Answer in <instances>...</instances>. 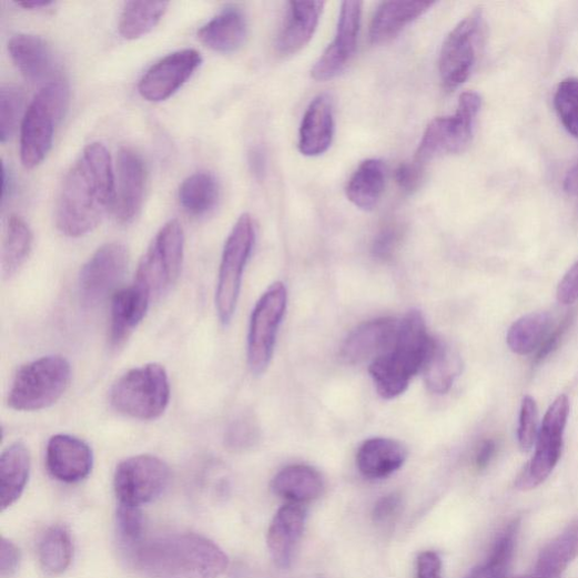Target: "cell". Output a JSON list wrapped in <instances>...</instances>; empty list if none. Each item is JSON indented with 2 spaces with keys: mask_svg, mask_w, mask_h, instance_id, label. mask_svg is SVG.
Here are the masks:
<instances>
[{
  "mask_svg": "<svg viewBox=\"0 0 578 578\" xmlns=\"http://www.w3.org/2000/svg\"><path fill=\"white\" fill-rule=\"evenodd\" d=\"M104 145L90 144L63 180L55 210L58 230L70 237L92 232L114 206L115 182Z\"/></svg>",
  "mask_w": 578,
  "mask_h": 578,
  "instance_id": "6da1fadb",
  "label": "cell"
},
{
  "mask_svg": "<svg viewBox=\"0 0 578 578\" xmlns=\"http://www.w3.org/2000/svg\"><path fill=\"white\" fill-rule=\"evenodd\" d=\"M24 104L23 92L14 85L0 89V141L7 143L18 130Z\"/></svg>",
  "mask_w": 578,
  "mask_h": 578,
  "instance_id": "ab89813d",
  "label": "cell"
},
{
  "mask_svg": "<svg viewBox=\"0 0 578 578\" xmlns=\"http://www.w3.org/2000/svg\"><path fill=\"white\" fill-rule=\"evenodd\" d=\"M33 245V233L27 222L12 215L9 220L2 253V267L6 278L14 276L24 265Z\"/></svg>",
  "mask_w": 578,
  "mask_h": 578,
  "instance_id": "d590c367",
  "label": "cell"
},
{
  "mask_svg": "<svg viewBox=\"0 0 578 578\" xmlns=\"http://www.w3.org/2000/svg\"><path fill=\"white\" fill-rule=\"evenodd\" d=\"M403 509V497L398 493L383 496L374 505L372 511L373 523L382 528L389 527L396 523Z\"/></svg>",
  "mask_w": 578,
  "mask_h": 578,
  "instance_id": "f6af8a7d",
  "label": "cell"
},
{
  "mask_svg": "<svg viewBox=\"0 0 578 578\" xmlns=\"http://www.w3.org/2000/svg\"><path fill=\"white\" fill-rule=\"evenodd\" d=\"M134 568L145 578H219L229 557L196 534H174L132 546Z\"/></svg>",
  "mask_w": 578,
  "mask_h": 578,
  "instance_id": "7a4b0ae2",
  "label": "cell"
},
{
  "mask_svg": "<svg viewBox=\"0 0 578 578\" xmlns=\"http://www.w3.org/2000/svg\"><path fill=\"white\" fill-rule=\"evenodd\" d=\"M565 189L569 194L578 196V165L568 172L565 180Z\"/></svg>",
  "mask_w": 578,
  "mask_h": 578,
  "instance_id": "db71d44e",
  "label": "cell"
},
{
  "mask_svg": "<svg viewBox=\"0 0 578 578\" xmlns=\"http://www.w3.org/2000/svg\"><path fill=\"white\" fill-rule=\"evenodd\" d=\"M199 37L206 47L216 52H235L247 37L246 18L241 10L227 8L205 24Z\"/></svg>",
  "mask_w": 578,
  "mask_h": 578,
  "instance_id": "83f0119b",
  "label": "cell"
},
{
  "mask_svg": "<svg viewBox=\"0 0 578 578\" xmlns=\"http://www.w3.org/2000/svg\"><path fill=\"white\" fill-rule=\"evenodd\" d=\"M481 103L478 93H463L455 114L436 118L427 125L415 160L425 165L437 155L463 153L471 143Z\"/></svg>",
  "mask_w": 578,
  "mask_h": 578,
  "instance_id": "ba28073f",
  "label": "cell"
},
{
  "mask_svg": "<svg viewBox=\"0 0 578 578\" xmlns=\"http://www.w3.org/2000/svg\"><path fill=\"white\" fill-rule=\"evenodd\" d=\"M324 8V2L288 3L286 19L276 40L280 54H295L311 41Z\"/></svg>",
  "mask_w": 578,
  "mask_h": 578,
  "instance_id": "cb8c5ba5",
  "label": "cell"
},
{
  "mask_svg": "<svg viewBox=\"0 0 578 578\" xmlns=\"http://www.w3.org/2000/svg\"><path fill=\"white\" fill-rule=\"evenodd\" d=\"M539 413L536 400L526 396L521 404L519 427H518V439L520 448L524 453L531 452V448L536 444L539 428H538Z\"/></svg>",
  "mask_w": 578,
  "mask_h": 578,
  "instance_id": "b9f144b4",
  "label": "cell"
},
{
  "mask_svg": "<svg viewBox=\"0 0 578 578\" xmlns=\"http://www.w3.org/2000/svg\"><path fill=\"white\" fill-rule=\"evenodd\" d=\"M424 178V164L414 160L409 163L402 164L396 171V181L402 190L406 192L416 191Z\"/></svg>",
  "mask_w": 578,
  "mask_h": 578,
  "instance_id": "7dc6e473",
  "label": "cell"
},
{
  "mask_svg": "<svg viewBox=\"0 0 578 578\" xmlns=\"http://www.w3.org/2000/svg\"><path fill=\"white\" fill-rule=\"evenodd\" d=\"M435 341L429 336L419 311H412L400 320L392 348L369 365L376 392L383 399H395L408 389L412 378L423 372Z\"/></svg>",
  "mask_w": 578,
  "mask_h": 578,
  "instance_id": "3957f363",
  "label": "cell"
},
{
  "mask_svg": "<svg viewBox=\"0 0 578 578\" xmlns=\"http://www.w3.org/2000/svg\"><path fill=\"white\" fill-rule=\"evenodd\" d=\"M486 31L485 14L476 9L463 19L445 38L438 60L442 84L455 91L473 74Z\"/></svg>",
  "mask_w": 578,
  "mask_h": 578,
  "instance_id": "52a82bcc",
  "label": "cell"
},
{
  "mask_svg": "<svg viewBox=\"0 0 578 578\" xmlns=\"http://www.w3.org/2000/svg\"><path fill=\"white\" fill-rule=\"evenodd\" d=\"M39 559L50 575L67 571L72 564L74 547L68 529L55 526L48 529L39 542Z\"/></svg>",
  "mask_w": 578,
  "mask_h": 578,
  "instance_id": "8d00e7d4",
  "label": "cell"
},
{
  "mask_svg": "<svg viewBox=\"0 0 578 578\" xmlns=\"http://www.w3.org/2000/svg\"><path fill=\"white\" fill-rule=\"evenodd\" d=\"M261 437L258 423L245 414L235 418L225 433V445L231 452L244 453L253 447Z\"/></svg>",
  "mask_w": 578,
  "mask_h": 578,
  "instance_id": "60d3db41",
  "label": "cell"
},
{
  "mask_svg": "<svg viewBox=\"0 0 578 578\" xmlns=\"http://www.w3.org/2000/svg\"><path fill=\"white\" fill-rule=\"evenodd\" d=\"M575 311L569 312L561 321V323L549 333L548 337L538 349L537 355L535 357L534 364L539 365L544 363L551 354L558 349L562 338L566 336L567 332L570 329L575 320Z\"/></svg>",
  "mask_w": 578,
  "mask_h": 578,
  "instance_id": "bcb514c9",
  "label": "cell"
},
{
  "mask_svg": "<svg viewBox=\"0 0 578 578\" xmlns=\"http://www.w3.org/2000/svg\"><path fill=\"white\" fill-rule=\"evenodd\" d=\"M557 300L564 305L578 302V262L570 267L559 282Z\"/></svg>",
  "mask_w": 578,
  "mask_h": 578,
  "instance_id": "681fc988",
  "label": "cell"
},
{
  "mask_svg": "<svg viewBox=\"0 0 578 578\" xmlns=\"http://www.w3.org/2000/svg\"><path fill=\"white\" fill-rule=\"evenodd\" d=\"M416 578H443L442 560L435 551H424L417 558Z\"/></svg>",
  "mask_w": 578,
  "mask_h": 578,
  "instance_id": "f907efd6",
  "label": "cell"
},
{
  "mask_svg": "<svg viewBox=\"0 0 578 578\" xmlns=\"http://www.w3.org/2000/svg\"><path fill=\"white\" fill-rule=\"evenodd\" d=\"M577 556L578 519L540 551L534 575L537 578H560Z\"/></svg>",
  "mask_w": 578,
  "mask_h": 578,
  "instance_id": "1f68e13d",
  "label": "cell"
},
{
  "mask_svg": "<svg viewBox=\"0 0 578 578\" xmlns=\"http://www.w3.org/2000/svg\"><path fill=\"white\" fill-rule=\"evenodd\" d=\"M220 200V184L209 172H197L186 178L179 189V201L191 216H204L212 212Z\"/></svg>",
  "mask_w": 578,
  "mask_h": 578,
  "instance_id": "836d02e7",
  "label": "cell"
},
{
  "mask_svg": "<svg viewBox=\"0 0 578 578\" xmlns=\"http://www.w3.org/2000/svg\"><path fill=\"white\" fill-rule=\"evenodd\" d=\"M286 306L287 290L283 283H275L256 302L252 311L247 336V364L254 375L264 374L273 359Z\"/></svg>",
  "mask_w": 578,
  "mask_h": 578,
  "instance_id": "30bf717a",
  "label": "cell"
},
{
  "mask_svg": "<svg viewBox=\"0 0 578 578\" xmlns=\"http://www.w3.org/2000/svg\"><path fill=\"white\" fill-rule=\"evenodd\" d=\"M520 521L514 520L499 534L485 564L474 568L465 578H506L519 536Z\"/></svg>",
  "mask_w": 578,
  "mask_h": 578,
  "instance_id": "74e56055",
  "label": "cell"
},
{
  "mask_svg": "<svg viewBox=\"0 0 578 578\" xmlns=\"http://www.w3.org/2000/svg\"><path fill=\"white\" fill-rule=\"evenodd\" d=\"M184 255V234L175 220L166 223L156 234L138 270L135 282L152 294L168 292L179 280Z\"/></svg>",
  "mask_w": 578,
  "mask_h": 578,
  "instance_id": "8fae6325",
  "label": "cell"
},
{
  "mask_svg": "<svg viewBox=\"0 0 578 578\" xmlns=\"http://www.w3.org/2000/svg\"><path fill=\"white\" fill-rule=\"evenodd\" d=\"M255 242V225L243 214L234 225L224 246L216 288V310L221 323H231L236 310L243 274Z\"/></svg>",
  "mask_w": 578,
  "mask_h": 578,
  "instance_id": "9c48e42d",
  "label": "cell"
},
{
  "mask_svg": "<svg viewBox=\"0 0 578 578\" xmlns=\"http://www.w3.org/2000/svg\"><path fill=\"white\" fill-rule=\"evenodd\" d=\"M403 227L397 223H388L376 234L372 252L376 260L389 261L403 240Z\"/></svg>",
  "mask_w": 578,
  "mask_h": 578,
  "instance_id": "ee69618b",
  "label": "cell"
},
{
  "mask_svg": "<svg viewBox=\"0 0 578 578\" xmlns=\"http://www.w3.org/2000/svg\"><path fill=\"white\" fill-rule=\"evenodd\" d=\"M272 489L277 496L300 504L312 501L323 495L325 480L313 467L292 465L274 477Z\"/></svg>",
  "mask_w": 578,
  "mask_h": 578,
  "instance_id": "f1b7e54d",
  "label": "cell"
},
{
  "mask_svg": "<svg viewBox=\"0 0 578 578\" xmlns=\"http://www.w3.org/2000/svg\"><path fill=\"white\" fill-rule=\"evenodd\" d=\"M70 90L55 80L37 93L21 122V161L27 169L40 165L49 154L55 125L68 110Z\"/></svg>",
  "mask_w": 578,
  "mask_h": 578,
  "instance_id": "277c9868",
  "label": "cell"
},
{
  "mask_svg": "<svg viewBox=\"0 0 578 578\" xmlns=\"http://www.w3.org/2000/svg\"><path fill=\"white\" fill-rule=\"evenodd\" d=\"M552 326V315L549 312H533L518 318L506 337L507 345L514 354L521 356L538 352Z\"/></svg>",
  "mask_w": 578,
  "mask_h": 578,
  "instance_id": "d6a6232c",
  "label": "cell"
},
{
  "mask_svg": "<svg viewBox=\"0 0 578 578\" xmlns=\"http://www.w3.org/2000/svg\"><path fill=\"white\" fill-rule=\"evenodd\" d=\"M434 2H385L379 6L369 27V40L374 45L389 43L404 29L426 14Z\"/></svg>",
  "mask_w": 578,
  "mask_h": 578,
  "instance_id": "d4e9b609",
  "label": "cell"
},
{
  "mask_svg": "<svg viewBox=\"0 0 578 578\" xmlns=\"http://www.w3.org/2000/svg\"><path fill=\"white\" fill-rule=\"evenodd\" d=\"M31 456L28 447L17 442L0 457V507L4 511L22 496L29 481Z\"/></svg>",
  "mask_w": 578,
  "mask_h": 578,
  "instance_id": "4316f807",
  "label": "cell"
},
{
  "mask_svg": "<svg viewBox=\"0 0 578 578\" xmlns=\"http://www.w3.org/2000/svg\"><path fill=\"white\" fill-rule=\"evenodd\" d=\"M71 364L61 356H44L23 365L16 374L9 405L19 412H38L54 405L67 393Z\"/></svg>",
  "mask_w": 578,
  "mask_h": 578,
  "instance_id": "8992f818",
  "label": "cell"
},
{
  "mask_svg": "<svg viewBox=\"0 0 578 578\" xmlns=\"http://www.w3.org/2000/svg\"><path fill=\"white\" fill-rule=\"evenodd\" d=\"M168 2H128L120 17L119 32L126 40L149 34L163 19Z\"/></svg>",
  "mask_w": 578,
  "mask_h": 578,
  "instance_id": "e575fe53",
  "label": "cell"
},
{
  "mask_svg": "<svg viewBox=\"0 0 578 578\" xmlns=\"http://www.w3.org/2000/svg\"><path fill=\"white\" fill-rule=\"evenodd\" d=\"M148 181L146 165L132 149H121L116 158L114 215L120 224H131L144 203Z\"/></svg>",
  "mask_w": 578,
  "mask_h": 578,
  "instance_id": "e0dca14e",
  "label": "cell"
},
{
  "mask_svg": "<svg viewBox=\"0 0 578 578\" xmlns=\"http://www.w3.org/2000/svg\"><path fill=\"white\" fill-rule=\"evenodd\" d=\"M385 184L384 163L376 159L364 161L351 176L346 195L362 211H372L378 203Z\"/></svg>",
  "mask_w": 578,
  "mask_h": 578,
  "instance_id": "4dcf8cb0",
  "label": "cell"
},
{
  "mask_svg": "<svg viewBox=\"0 0 578 578\" xmlns=\"http://www.w3.org/2000/svg\"><path fill=\"white\" fill-rule=\"evenodd\" d=\"M116 519L119 533L128 545L142 541L144 520L139 507L119 505Z\"/></svg>",
  "mask_w": 578,
  "mask_h": 578,
  "instance_id": "7bdbcfd3",
  "label": "cell"
},
{
  "mask_svg": "<svg viewBox=\"0 0 578 578\" xmlns=\"http://www.w3.org/2000/svg\"><path fill=\"white\" fill-rule=\"evenodd\" d=\"M513 578H537L535 575H528V576H520V577H513Z\"/></svg>",
  "mask_w": 578,
  "mask_h": 578,
  "instance_id": "9f6ffc18",
  "label": "cell"
},
{
  "mask_svg": "<svg viewBox=\"0 0 578 578\" xmlns=\"http://www.w3.org/2000/svg\"><path fill=\"white\" fill-rule=\"evenodd\" d=\"M93 463L90 445L79 437L58 434L48 442L47 469L61 483L77 484L84 480L90 476Z\"/></svg>",
  "mask_w": 578,
  "mask_h": 578,
  "instance_id": "ac0fdd59",
  "label": "cell"
},
{
  "mask_svg": "<svg viewBox=\"0 0 578 578\" xmlns=\"http://www.w3.org/2000/svg\"><path fill=\"white\" fill-rule=\"evenodd\" d=\"M9 51L16 67L28 81L39 83L52 77L53 52L42 38L18 34L10 40Z\"/></svg>",
  "mask_w": 578,
  "mask_h": 578,
  "instance_id": "484cf974",
  "label": "cell"
},
{
  "mask_svg": "<svg viewBox=\"0 0 578 578\" xmlns=\"http://www.w3.org/2000/svg\"><path fill=\"white\" fill-rule=\"evenodd\" d=\"M335 134L333 100L320 94L307 107L298 134V150L304 156L325 154L332 146Z\"/></svg>",
  "mask_w": 578,
  "mask_h": 578,
  "instance_id": "ffe728a7",
  "label": "cell"
},
{
  "mask_svg": "<svg viewBox=\"0 0 578 578\" xmlns=\"http://www.w3.org/2000/svg\"><path fill=\"white\" fill-rule=\"evenodd\" d=\"M400 327L396 317H378L354 329L342 346V357L349 364L371 363L389 351Z\"/></svg>",
  "mask_w": 578,
  "mask_h": 578,
  "instance_id": "d6986e66",
  "label": "cell"
},
{
  "mask_svg": "<svg viewBox=\"0 0 578 578\" xmlns=\"http://www.w3.org/2000/svg\"><path fill=\"white\" fill-rule=\"evenodd\" d=\"M21 562V551L11 540L2 538L0 542V576L3 578L12 577Z\"/></svg>",
  "mask_w": 578,
  "mask_h": 578,
  "instance_id": "c3c4849f",
  "label": "cell"
},
{
  "mask_svg": "<svg viewBox=\"0 0 578 578\" xmlns=\"http://www.w3.org/2000/svg\"><path fill=\"white\" fill-rule=\"evenodd\" d=\"M170 480L168 465L158 457L143 455L122 462L114 474V491L120 505L141 507L155 500Z\"/></svg>",
  "mask_w": 578,
  "mask_h": 578,
  "instance_id": "4fadbf2b",
  "label": "cell"
},
{
  "mask_svg": "<svg viewBox=\"0 0 578 578\" xmlns=\"http://www.w3.org/2000/svg\"><path fill=\"white\" fill-rule=\"evenodd\" d=\"M557 114L572 138L578 139V79L568 78L559 83L554 97Z\"/></svg>",
  "mask_w": 578,
  "mask_h": 578,
  "instance_id": "f35d334b",
  "label": "cell"
},
{
  "mask_svg": "<svg viewBox=\"0 0 578 578\" xmlns=\"http://www.w3.org/2000/svg\"><path fill=\"white\" fill-rule=\"evenodd\" d=\"M497 453V444L493 438L484 439L478 446L475 456V466L478 470H485L494 460Z\"/></svg>",
  "mask_w": 578,
  "mask_h": 578,
  "instance_id": "816d5d0a",
  "label": "cell"
},
{
  "mask_svg": "<svg viewBox=\"0 0 578 578\" xmlns=\"http://www.w3.org/2000/svg\"><path fill=\"white\" fill-rule=\"evenodd\" d=\"M53 3L50 0H23V2H19L18 6L23 8L24 10H40L52 6Z\"/></svg>",
  "mask_w": 578,
  "mask_h": 578,
  "instance_id": "11a10c76",
  "label": "cell"
},
{
  "mask_svg": "<svg viewBox=\"0 0 578 578\" xmlns=\"http://www.w3.org/2000/svg\"><path fill=\"white\" fill-rule=\"evenodd\" d=\"M463 367L459 353L452 345L436 339L423 368L428 391L435 395L447 394L460 376Z\"/></svg>",
  "mask_w": 578,
  "mask_h": 578,
  "instance_id": "f546056e",
  "label": "cell"
},
{
  "mask_svg": "<svg viewBox=\"0 0 578 578\" xmlns=\"http://www.w3.org/2000/svg\"><path fill=\"white\" fill-rule=\"evenodd\" d=\"M152 298L151 292L138 282L114 294L110 325L112 346L120 347L130 339L144 320Z\"/></svg>",
  "mask_w": 578,
  "mask_h": 578,
  "instance_id": "44dd1931",
  "label": "cell"
},
{
  "mask_svg": "<svg viewBox=\"0 0 578 578\" xmlns=\"http://www.w3.org/2000/svg\"><path fill=\"white\" fill-rule=\"evenodd\" d=\"M249 165L256 179L262 180L266 174L267 160L265 151L255 146L249 153Z\"/></svg>",
  "mask_w": 578,
  "mask_h": 578,
  "instance_id": "f5cc1de1",
  "label": "cell"
},
{
  "mask_svg": "<svg viewBox=\"0 0 578 578\" xmlns=\"http://www.w3.org/2000/svg\"><path fill=\"white\" fill-rule=\"evenodd\" d=\"M363 3L344 2L334 41L321 55L311 71L317 82H327L339 77L348 67L356 49L362 23Z\"/></svg>",
  "mask_w": 578,
  "mask_h": 578,
  "instance_id": "9a60e30c",
  "label": "cell"
},
{
  "mask_svg": "<svg viewBox=\"0 0 578 578\" xmlns=\"http://www.w3.org/2000/svg\"><path fill=\"white\" fill-rule=\"evenodd\" d=\"M307 513L300 504H287L278 509L267 534V545L274 562L288 568L304 534Z\"/></svg>",
  "mask_w": 578,
  "mask_h": 578,
  "instance_id": "7402d4cb",
  "label": "cell"
},
{
  "mask_svg": "<svg viewBox=\"0 0 578 578\" xmlns=\"http://www.w3.org/2000/svg\"><path fill=\"white\" fill-rule=\"evenodd\" d=\"M407 458L408 449L402 442L387 437H373L359 446L356 464L364 477L383 479L397 473Z\"/></svg>",
  "mask_w": 578,
  "mask_h": 578,
  "instance_id": "603a6c76",
  "label": "cell"
},
{
  "mask_svg": "<svg viewBox=\"0 0 578 578\" xmlns=\"http://www.w3.org/2000/svg\"><path fill=\"white\" fill-rule=\"evenodd\" d=\"M568 416L569 400L567 396L561 395L556 398L544 417L534 458L516 483L518 489H535L552 474L561 457Z\"/></svg>",
  "mask_w": 578,
  "mask_h": 578,
  "instance_id": "7c38bea8",
  "label": "cell"
},
{
  "mask_svg": "<svg viewBox=\"0 0 578 578\" xmlns=\"http://www.w3.org/2000/svg\"><path fill=\"white\" fill-rule=\"evenodd\" d=\"M203 62L195 49L168 54L152 67L140 82L141 95L150 102H162L175 94L195 74Z\"/></svg>",
  "mask_w": 578,
  "mask_h": 578,
  "instance_id": "2e32d148",
  "label": "cell"
},
{
  "mask_svg": "<svg viewBox=\"0 0 578 578\" xmlns=\"http://www.w3.org/2000/svg\"><path fill=\"white\" fill-rule=\"evenodd\" d=\"M170 396L165 368L152 363L123 374L111 389L110 402L120 414L140 420H154L166 410Z\"/></svg>",
  "mask_w": 578,
  "mask_h": 578,
  "instance_id": "5b68a950",
  "label": "cell"
},
{
  "mask_svg": "<svg viewBox=\"0 0 578 578\" xmlns=\"http://www.w3.org/2000/svg\"><path fill=\"white\" fill-rule=\"evenodd\" d=\"M130 253L121 243L101 246L85 264L80 276L81 301L87 307L101 304L122 281Z\"/></svg>",
  "mask_w": 578,
  "mask_h": 578,
  "instance_id": "5bb4252c",
  "label": "cell"
}]
</instances>
